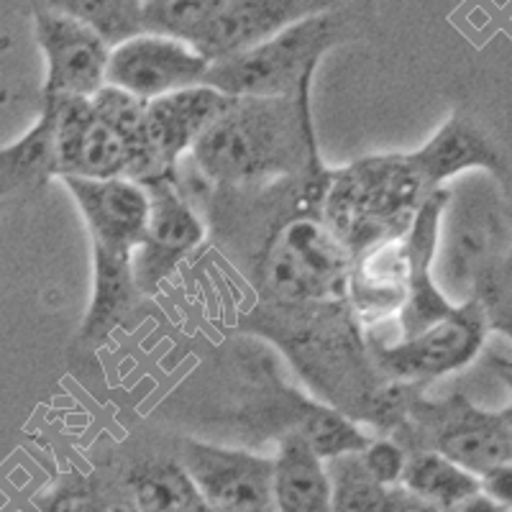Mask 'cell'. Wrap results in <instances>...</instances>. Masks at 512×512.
I'll list each match as a JSON object with an SVG mask.
<instances>
[{"instance_id":"obj_13","label":"cell","mask_w":512,"mask_h":512,"mask_svg":"<svg viewBox=\"0 0 512 512\" xmlns=\"http://www.w3.org/2000/svg\"><path fill=\"white\" fill-rule=\"evenodd\" d=\"M336 3L338 0H223L190 47L210 64L221 62L272 39L303 18L331 11Z\"/></svg>"},{"instance_id":"obj_17","label":"cell","mask_w":512,"mask_h":512,"mask_svg":"<svg viewBox=\"0 0 512 512\" xmlns=\"http://www.w3.org/2000/svg\"><path fill=\"white\" fill-rule=\"evenodd\" d=\"M272 505L274 512H328L331 505L326 459L292 428L272 456Z\"/></svg>"},{"instance_id":"obj_9","label":"cell","mask_w":512,"mask_h":512,"mask_svg":"<svg viewBox=\"0 0 512 512\" xmlns=\"http://www.w3.org/2000/svg\"><path fill=\"white\" fill-rule=\"evenodd\" d=\"M208 67V59L200 57L185 41L139 34L111 49L105 85L149 103L162 95L203 85Z\"/></svg>"},{"instance_id":"obj_23","label":"cell","mask_w":512,"mask_h":512,"mask_svg":"<svg viewBox=\"0 0 512 512\" xmlns=\"http://www.w3.org/2000/svg\"><path fill=\"white\" fill-rule=\"evenodd\" d=\"M221 6L223 0H144L141 31L192 44Z\"/></svg>"},{"instance_id":"obj_5","label":"cell","mask_w":512,"mask_h":512,"mask_svg":"<svg viewBox=\"0 0 512 512\" xmlns=\"http://www.w3.org/2000/svg\"><path fill=\"white\" fill-rule=\"evenodd\" d=\"M489 318L477 297L459 303L441 320L392 344H367L369 359L384 379L418 387L469 367L484 349Z\"/></svg>"},{"instance_id":"obj_19","label":"cell","mask_w":512,"mask_h":512,"mask_svg":"<svg viewBox=\"0 0 512 512\" xmlns=\"http://www.w3.org/2000/svg\"><path fill=\"white\" fill-rule=\"evenodd\" d=\"M57 177L54 149V105L41 100L34 126L13 144L0 146V198L34 195Z\"/></svg>"},{"instance_id":"obj_25","label":"cell","mask_w":512,"mask_h":512,"mask_svg":"<svg viewBox=\"0 0 512 512\" xmlns=\"http://www.w3.org/2000/svg\"><path fill=\"white\" fill-rule=\"evenodd\" d=\"M479 492L487 495L489 500L500 502V505H510L512 502V474L510 464L495 466L487 474L479 477Z\"/></svg>"},{"instance_id":"obj_27","label":"cell","mask_w":512,"mask_h":512,"mask_svg":"<svg viewBox=\"0 0 512 512\" xmlns=\"http://www.w3.org/2000/svg\"><path fill=\"white\" fill-rule=\"evenodd\" d=\"M443 512H512V510L510 505H500V502L489 500V497L482 495V492H474V495L456 502L454 507H448V510Z\"/></svg>"},{"instance_id":"obj_3","label":"cell","mask_w":512,"mask_h":512,"mask_svg":"<svg viewBox=\"0 0 512 512\" xmlns=\"http://www.w3.org/2000/svg\"><path fill=\"white\" fill-rule=\"evenodd\" d=\"M344 29L336 8L315 13L236 57L213 62L203 85L228 98H290L310 88L318 62Z\"/></svg>"},{"instance_id":"obj_22","label":"cell","mask_w":512,"mask_h":512,"mask_svg":"<svg viewBox=\"0 0 512 512\" xmlns=\"http://www.w3.org/2000/svg\"><path fill=\"white\" fill-rule=\"evenodd\" d=\"M52 11L93 29L111 49L144 34L139 0H52Z\"/></svg>"},{"instance_id":"obj_26","label":"cell","mask_w":512,"mask_h":512,"mask_svg":"<svg viewBox=\"0 0 512 512\" xmlns=\"http://www.w3.org/2000/svg\"><path fill=\"white\" fill-rule=\"evenodd\" d=\"M387 512H441L431 502L420 500L413 492L402 487H392L390 492V505H387Z\"/></svg>"},{"instance_id":"obj_16","label":"cell","mask_w":512,"mask_h":512,"mask_svg":"<svg viewBox=\"0 0 512 512\" xmlns=\"http://www.w3.org/2000/svg\"><path fill=\"white\" fill-rule=\"evenodd\" d=\"M428 190H438L451 177L469 169H487L497 180H507V159L500 146L466 116H451L420 149L410 152Z\"/></svg>"},{"instance_id":"obj_6","label":"cell","mask_w":512,"mask_h":512,"mask_svg":"<svg viewBox=\"0 0 512 512\" xmlns=\"http://www.w3.org/2000/svg\"><path fill=\"white\" fill-rule=\"evenodd\" d=\"M408 415L415 423L420 446L454 461L464 472L482 477L495 466L510 464L512 456V410H487L454 395L441 402L410 400Z\"/></svg>"},{"instance_id":"obj_18","label":"cell","mask_w":512,"mask_h":512,"mask_svg":"<svg viewBox=\"0 0 512 512\" xmlns=\"http://www.w3.org/2000/svg\"><path fill=\"white\" fill-rule=\"evenodd\" d=\"M128 251L93 246V292L88 313L82 318L80 341L103 344L116 328L126 326L128 315L139 303V287L134 280V264Z\"/></svg>"},{"instance_id":"obj_10","label":"cell","mask_w":512,"mask_h":512,"mask_svg":"<svg viewBox=\"0 0 512 512\" xmlns=\"http://www.w3.org/2000/svg\"><path fill=\"white\" fill-rule=\"evenodd\" d=\"M34 34L47 62L41 100L93 98L103 88L111 47L93 29L49 8L36 13Z\"/></svg>"},{"instance_id":"obj_7","label":"cell","mask_w":512,"mask_h":512,"mask_svg":"<svg viewBox=\"0 0 512 512\" xmlns=\"http://www.w3.org/2000/svg\"><path fill=\"white\" fill-rule=\"evenodd\" d=\"M141 185L149 192V226L131 264L141 297H149L172 277L190 251L203 244L205 226L182 192L177 175L154 177Z\"/></svg>"},{"instance_id":"obj_28","label":"cell","mask_w":512,"mask_h":512,"mask_svg":"<svg viewBox=\"0 0 512 512\" xmlns=\"http://www.w3.org/2000/svg\"><path fill=\"white\" fill-rule=\"evenodd\" d=\"M139 3H144V0H139Z\"/></svg>"},{"instance_id":"obj_14","label":"cell","mask_w":512,"mask_h":512,"mask_svg":"<svg viewBox=\"0 0 512 512\" xmlns=\"http://www.w3.org/2000/svg\"><path fill=\"white\" fill-rule=\"evenodd\" d=\"M88 226L90 244L134 254L149 226V192L128 177L82 180L59 177Z\"/></svg>"},{"instance_id":"obj_1","label":"cell","mask_w":512,"mask_h":512,"mask_svg":"<svg viewBox=\"0 0 512 512\" xmlns=\"http://www.w3.org/2000/svg\"><path fill=\"white\" fill-rule=\"evenodd\" d=\"M192 164L226 190L300 180L323 169L310 88L290 98H231L192 144Z\"/></svg>"},{"instance_id":"obj_12","label":"cell","mask_w":512,"mask_h":512,"mask_svg":"<svg viewBox=\"0 0 512 512\" xmlns=\"http://www.w3.org/2000/svg\"><path fill=\"white\" fill-rule=\"evenodd\" d=\"M54 105V149L59 177L111 180L131 177V152L126 141L113 131L90 98L49 100Z\"/></svg>"},{"instance_id":"obj_4","label":"cell","mask_w":512,"mask_h":512,"mask_svg":"<svg viewBox=\"0 0 512 512\" xmlns=\"http://www.w3.org/2000/svg\"><path fill=\"white\" fill-rule=\"evenodd\" d=\"M351 254L320 216L300 213L277 228L259 262L262 295L282 308L349 300Z\"/></svg>"},{"instance_id":"obj_15","label":"cell","mask_w":512,"mask_h":512,"mask_svg":"<svg viewBox=\"0 0 512 512\" xmlns=\"http://www.w3.org/2000/svg\"><path fill=\"white\" fill-rule=\"evenodd\" d=\"M228 100V95L208 85H195L146 103L144 139L154 164V177L177 175L180 159L190 154L192 144L216 121Z\"/></svg>"},{"instance_id":"obj_8","label":"cell","mask_w":512,"mask_h":512,"mask_svg":"<svg viewBox=\"0 0 512 512\" xmlns=\"http://www.w3.org/2000/svg\"><path fill=\"white\" fill-rule=\"evenodd\" d=\"M177 464L205 505L218 512H274L272 459L244 448L187 441Z\"/></svg>"},{"instance_id":"obj_11","label":"cell","mask_w":512,"mask_h":512,"mask_svg":"<svg viewBox=\"0 0 512 512\" xmlns=\"http://www.w3.org/2000/svg\"><path fill=\"white\" fill-rule=\"evenodd\" d=\"M448 200H451V192L446 187L433 190L400 239L402 256H405V303L397 318L392 320L395 341L423 331L425 326H431L456 308V303H451L433 280L436 249L441 241V218L446 213Z\"/></svg>"},{"instance_id":"obj_21","label":"cell","mask_w":512,"mask_h":512,"mask_svg":"<svg viewBox=\"0 0 512 512\" xmlns=\"http://www.w3.org/2000/svg\"><path fill=\"white\" fill-rule=\"evenodd\" d=\"M331 505L328 512H387L390 487H382L356 454H341L326 459Z\"/></svg>"},{"instance_id":"obj_2","label":"cell","mask_w":512,"mask_h":512,"mask_svg":"<svg viewBox=\"0 0 512 512\" xmlns=\"http://www.w3.org/2000/svg\"><path fill=\"white\" fill-rule=\"evenodd\" d=\"M431 192L410 154H374L341 169H328L320 218L356 259L405 236Z\"/></svg>"},{"instance_id":"obj_24","label":"cell","mask_w":512,"mask_h":512,"mask_svg":"<svg viewBox=\"0 0 512 512\" xmlns=\"http://www.w3.org/2000/svg\"><path fill=\"white\" fill-rule=\"evenodd\" d=\"M359 456L364 461V466H367V472L382 487H400L405 461H408V451H405V446L400 441H392V438H369L367 446L359 451Z\"/></svg>"},{"instance_id":"obj_20","label":"cell","mask_w":512,"mask_h":512,"mask_svg":"<svg viewBox=\"0 0 512 512\" xmlns=\"http://www.w3.org/2000/svg\"><path fill=\"white\" fill-rule=\"evenodd\" d=\"M405 451H408V461H405L400 487L436 505L441 512L479 492V479L474 474L464 472L461 466L443 459L436 451H428V448H405Z\"/></svg>"}]
</instances>
